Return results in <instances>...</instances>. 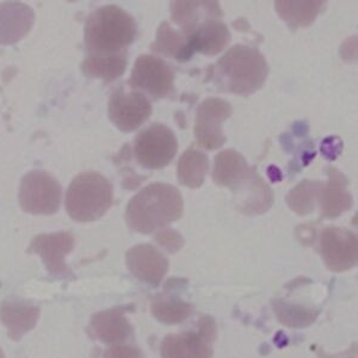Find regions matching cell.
<instances>
[{"instance_id":"24","label":"cell","mask_w":358,"mask_h":358,"mask_svg":"<svg viewBox=\"0 0 358 358\" xmlns=\"http://www.w3.org/2000/svg\"><path fill=\"white\" fill-rule=\"evenodd\" d=\"M127 65V52L114 55H87L83 62L82 71L86 77L97 78L110 83L124 73Z\"/></svg>"},{"instance_id":"27","label":"cell","mask_w":358,"mask_h":358,"mask_svg":"<svg viewBox=\"0 0 358 358\" xmlns=\"http://www.w3.org/2000/svg\"><path fill=\"white\" fill-rule=\"evenodd\" d=\"M273 310L276 317L283 325L288 327L301 329L312 325L317 317L319 310L307 308L305 306L294 305L288 302L277 300L273 302Z\"/></svg>"},{"instance_id":"12","label":"cell","mask_w":358,"mask_h":358,"mask_svg":"<svg viewBox=\"0 0 358 358\" xmlns=\"http://www.w3.org/2000/svg\"><path fill=\"white\" fill-rule=\"evenodd\" d=\"M131 275L151 287H159L169 270V259L150 244H138L126 253Z\"/></svg>"},{"instance_id":"4","label":"cell","mask_w":358,"mask_h":358,"mask_svg":"<svg viewBox=\"0 0 358 358\" xmlns=\"http://www.w3.org/2000/svg\"><path fill=\"white\" fill-rule=\"evenodd\" d=\"M114 190L109 179L96 171L83 172L69 184L66 210L78 222L101 219L110 209Z\"/></svg>"},{"instance_id":"9","label":"cell","mask_w":358,"mask_h":358,"mask_svg":"<svg viewBox=\"0 0 358 358\" xmlns=\"http://www.w3.org/2000/svg\"><path fill=\"white\" fill-rule=\"evenodd\" d=\"M152 104L140 91L120 87L111 94L109 118L121 131L131 133L146 122L152 115Z\"/></svg>"},{"instance_id":"26","label":"cell","mask_w":358,"mask_h":358,"mask_svg":"<svg viewBox=\"0 0 358 358\" xmlns=\"http://www.w3.org/2000/svg\"><path fill=\"white\" fill-rule=\"evenodd\" d=\"M322 185L324 183L319 180H302L301 183L297 184L287 194L285 201L297 215H308L314 212L319 203Z\"/></svg>"},{"instance_id":"6","label":"cell","mask_w":358,"mask_h":358,"mask_svg":"<svg viewBox=\"0 0 358 358\" xmlns=\"http://www.w3.org/2000/svg\"><path fill=\"white\" fill-rule=\"evenodd\" d=\"M62 202V187L48 172L34 170L22 178L20 204L34 215H52Z\"/></svg>"},{"instance_id":"25","label":"cell","mask_w":358,"mask_h":358,"mask_svg":"<svg viewBox=\"0 0 358 358\" xmlns=\"http://www.w3.org/2000/svg\"><path fill=\"white\" fill-rule=\"evenodd\" d=\"M151 49L155 53L173 57L178 62H187L194 55L187 43V36L183 33L176 31L167 22H163L159 27Z\"/></svg>"},{"instance_id":"3","label":"cell","mask_w":358,"mask_h":358,"mask_svg":"<svg viewBox=\"0 0 358 358\" xmlns=\"http://www.w3.org/2000/svg\"><path fill=\"white\" fill-rule=\"evenodd\" d=\"M136 22L116 5H106L90 15L85 24L86 49L89 55L124 53L136 36Z\"/></svg>"},{"instance_id":"19","label":"cell","mask_w":358,"mask_h":358,"mask_svg":"<svg viewBox=\"0 0 358 358\" xmlns=\"http://www.w3.org/2000/svg\"><path fill=\"white\" fill-rule=\"evenodd\" d=\"M171 16L172 21L187 36L206 20H220L222 11L217 1H172Z\"/></svg>"},{"instance_id":"5","label":"cell","mask_w":358,"mask_h":358,"mask_svg":"<svg viewBox=\"0 0 358 358\" xmlns=\"http://www.w3.org/2000/svg\"><path fill=\"white\" fill-rule=\"evenodd\" d=\"M178 151L175 133L162 123H153L140 131L134 143V155L141 166L148 170L166 167Z\"/></svg>"},{"instance_id":"7","label":"cell","mask_w":358,"mask_h":358,"mask_svg":"<svg viewBox=\"0 0 358 358\" xmlns=\"http://www.w3.org/2000/svg\"><path fill=\"white\" fill-rule=\"evenodd\" d=\"M128 84L131 89L141 90L155 99L170 97L175 94V72L162 59L141 55L135 62Z\"/></svg>"},{"instance_id":"10","label":"cell","mask_w":358,"mask_h":358,"mask_svg":"<svg viewBox=\"0 0 358 358\" xmlns=\"http://www.w3.org/2000/svg\"><path fill=\"white\" fill-rule=\"evenodd\" d=\"M320 253L331 271L350 270L357 264V236L346 228H325L320 236Z\"/></svg>"},{"instance_id":"31","label":"cell","mask_w":358,"mask_h":358,"mask_svg":"<svg viewBox=\"0 0 358 358\" xmlns=\"http://www.w3.org/2000/svg\"><path fill=\"white\" fill-rule=\"evenodd\" d=\"M0 358H5L4 352H3V350L0 349Z\"/></svg>"},{"instance_id":"1","label":"cell","mask_w":358,"mask_h":358,"mask_svg":"<svg viewBox=\"0 0 358 358\" xmlns=\"http://www.w3.org/2000/svg\"><path fill=\"white\" fill-rule=\"evenodd\" d=\"M184 201L171 184H150L129 201L126 222L135 232L150 234L183 216Z\"/></svg>"},{"instance_id":"15","label":"cell","mask_w":358,"mask_h":358,"mask_svg":"<svg viewBox=\"0 0 358 358\" xmlns=\"http://www.w3.org/2000/svg\"><path fill=\"white\" fill-rule=\"evenodd\" d=\"M35 13L28 5L18 1L0 4V45H13L30 31Z\"/></svg>"},{"instance_id":"11","label":"cell","mask_w":358,"mask_h":358,"mask_svg":"<svg viewBox=\"0 0 358 358\" xmlns=\"http://www.w3.org/2000/svg\"><path fill=\"white\" fill-rule=\"evenodd\" d=\"M74 248V238L66 232L49 233L35 236L29 246V252L41 257L47 271L57 278L72 277L65 258Z\"/></svg>"},{"instance_id":"14","label":"cell","mask_w":358,"mask_h":358,"mask_svg":"<svg viewBox=\"0 0 358 358\" xmlns=\"http://www.w3.org/2000/svg\"><path fill=\"white\" fill-rule=\"evenodd\" d=\"M236 206L246 215H261L273 203V194L264 179L253 169L248 178L233 190Z\"/></svg>"},{"instance_id":"20","label":"cell","mask_w":358,"mask_h":358,"mask_svg":"<svg viewBox=\"0 0 358 358\" xmlns=\"http://www.w3.org/2000/svg\"><path fill=\"white\" fill-rule=\"evenodd\" d=\"M90 329L101 342L115 345L127 341L131 334V326L123 308L101 310L94 314Z\"/></svg>"},{"instance_id":"18","label":"cell","mask_w":358,"mask_h":358,"mask_svg":"<svg viewBox=\"0 0 358 358\" xmlns=\"http://www.w3.org/2000/svg\"><path fill=\"white\" fill-rule=\"evenodd\" d=\"M163 358H212V342L200 331L169 334L162 343Z\"/></svg>"},{"instance_id":"2","label":"cell","mask_w":358,"mask_h":358,"mask_svg":"<svg viewBox=\"0 0 358 358\" xmlns=\"http://www.w3.org/2000/svg\"><path fill=\"white\" fill-rule=\"evenodd\" d=\"M210 79L222 92L250 96L262 89L268 78V66L257 49L236 45L228 49L210 67Z\"/></svg>"},{"instance_id":"29","label":"cell","mask_w":358,"mask_h":358,"mask_svg":"<svg viewBox=\"0 0 358 358\" xmlns=\"http://www.w3.org/2000/svg\"><path fill=\"white\" fill-rule=\"evenodd\" d=\"M155 241L169 253H177L184 246V238L172 228L164 227L155 234Z\"/></svg>"},{"instance_id":"13","label":"cell","mask_w":358,"mask_h":358,"mask_svg":"<svg viewBox=\"0 0 358 358\" xmlns=\"http://www.w3.org/2000/svg\"><path fill=\"white\" fill-rule=\"evenodd\" d=\"M41 314L40 306L20 297L5 299L0 305V320L8 330V336L15 342L21 341L33 330Z\"/></svg>"},{"instance_id":"17","label":"cell","mask_w":358,"mask_h":358,"mask_svg":"<svg viewBox=\"0 0 358 358\" xmlns=\"http://www.w3.org/2000/svg\"><path fill=\"white\" fill-rule=\"evenodd\" d=\"M192 53L213 57L221 53L231 41L227 25L219 18H210L197 25L187 36Z\"/></svg>"},{"instance_id":"21","label":"cell","mask_w":358,"mask_h":358,"mask_svg":"<svg viewBox=\"0 0 358 358\" xmlns=\"http://www.w3.org/2000/svg\"><path fill=\"white\" fill-rule=\"evenodd\" d=\"M253 167L248 166L244 157L236 150H226L216 155L213 169V180L220 187L234 190L248 178Z\"/></svg>"},{"instance_id":"23","label":"cell","mask_w":358,"mask_h":358,"mask_svg":"<svg viewBox=\"0 0 358 358\" xmlns=\"http://www.w3.org/2000/svg\"><path fill=\"white\" fill-rule=\"evenodd\" d=\"M325 1H285L280 0L275 3L276 11L282 20L288 24L290 30L310 27L317 15L322 11Z\"/></svg>"},{"instance_id":"30","label":"cell","mask_w":358,"mask_h":358,"mask_svg":"<svg viewBox=\"0 0 358 358\" xmlns=\"http://www.w3.org/2000/svg\"><path fill=\"white\" fill-rule=\"evenodd\" d=\"M138 356L140 352L138 349L128 345H120V344L111 346L110 349H108L104 354L106 358H138Z\"/></svg>"},{"instance_id":"28","label":"cell","mask_w":358,"mask_h":358,"mask_svg":"<svg viewBox=\"0 0 358 358\" xmlns=\"http://www.w3.org/2000/svg\"><path fill=\"white\" fill-rule=\"evenodd\" d=\"M192 307L190 303L182 301L179 299H160L155 300L152 305V313L159 322L169 325L178 324L189 317L192 314Z\"/></svg>"},{"instance_id":"16","label":"cell","mask_w":358,"mask_h":358,"mask_svg":"<svg viewBox=\"0 0 358 358\" xmlns=\"http://www.w3.org/2000/svg\"><path fill=\"white\" fill-rule=\"evenodd\" d=\"M329 180L324 183L319 197L322 219H337L343 213L348 212L352 206V196L346 190L348 179L336 167L327 169Z\"/></svg>"},{"instance_id":"8","label":"cell","mask_w":358,"mask_h":358,"mask_svg":"<svg viewBox=\"0 0 358 358\" xmlns=\"http://www.w3.org/2000/svg\"><path fill=\"white\" fill-rule=\"evenodd\" d=\"M233 108L220 98H208L201 103L196 113V143L206 150H216L226 143L224 123L231 115Z\"/></svg>"},{"instance_id":"22","label":"cell","mask_w":358,"mask_h":358,"mask_svg":"<svg viewBox=\"0 0 358 358\" xmlns=\"http://www.w3.org/2000/svg\"><path fill=\"white\" fill-rule=\"evenodd\" d=\"M209 171V159L201 150L190 146L179 158L177 173L179 183L190 189H199Z\"/></svg>"}]
</instances>
